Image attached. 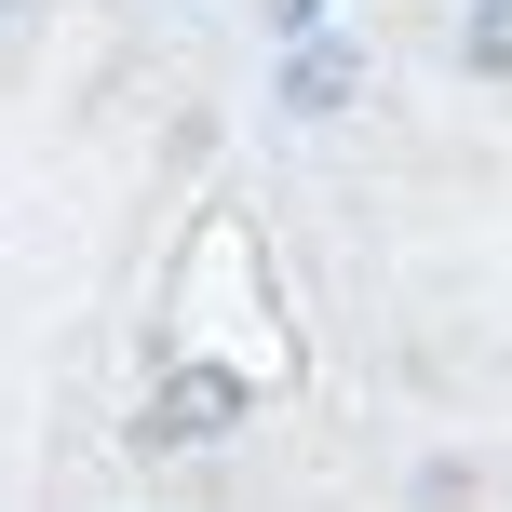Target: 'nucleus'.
<instances>
[{
	"label": "nucleus",
	"instance_id": "f257e3e1",
	"mask_svg": "<svg viewBox=\"0 0 512 512\" xmlns=\"http://www.w3.org/2000/svg\"><path fill=\"white\" fill-rule=\"evenodd\" d=\"M243 405H256V391L230 378V364H176V378L149 391V445H230Z\"/></svg>",
	"mask_w": 512,
	"mask_h": 512
},
{
	"label": "nucleus",
	"instance_id": "f03ea898",
	"mask_svg": "<svg viewBox=\"0 0 512 512\" xmlns=\"http://www.w3.org/2000/svg\"><path fill=\"white\" fill-rule=\"evenodd\" d=\"M351 95H364V41H337V27L283 41V108H297V122H337Z\"/></svg>",
	"mask_w": 512,
	"mask_h": 512
},
{
	"label": "nucleus",
	"instance_id": "7ed1b4c3",
	"mask_svg": "<svg viewBox=\"0 0 512 512\" xmlns=\"http://www.w3.org/2000/svg\"><path fill=\"white\" fill-rule=\"evenodd\" d=\"M459 81H512V0H459Z\"/></svg>",
	"mask_w": 512,
	"mask_h": 512
},
{
	"label": "nucleus",
	"instance_id": "20e7f679",
	"mask_svg": "<svg viewBox=\"0 0 512 512\" xmlns=\"http://www.w3.org/2000/svg\"><path fill=\"white\" fill-rule=\"evenodd\" d=\"M405 512H472V459H432V472L405 486Z\"/></svg>",
	"mask_w": 512,
	"mask_h": 512
},
{
	"label": "nucleus",
	"instance_id": "39448f33",
	"mask_svg": "<svg viewBox=\"0 0 512 512\" xmlns=\"http://www.w3.org/2000/svg\"><path fill=\"white\" fill-rule=\"evenodd\" d=\"M324 27V0H270V41H310Z\"/></svg>",
	"mask_w": 512,
	"mask_h": 512
},
{
	"label": "nucleus",
	"instance_id": "423d86ee",
	"mask_svg": "<svg viewBox=\"0 0 512 512\" xmlns=\"http://www.w3.org/2000/svg\"><path fill=\"white\" fill-rule=\"evenodd\" d=\"M0 14H14V0H0Z\"/></svg>",
	"mask_w": 512,
	"mask_h": 512
}]
</instances>
